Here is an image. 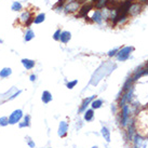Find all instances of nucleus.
Wrapping results in <instances>:
<instances>
[{
  "mask_svg": "<svg viewBox=\"0 0 148 148\" xmlns=\"http://www.w3.org/2000/svg\"><path fill=\"white\" fill-rule=\"evenodd\" d=\"M132 82H133V80H132V78H130V79L124 83V86H123V90H129V88H130V86H131Z\"/></svg>",
  "mask_w": 148,
  "mask_h": 148,
  "instance_id": "obj_28",
  "label": "nucleus"
},
{
  "mask_svg": "<svg viewBox=\"0 0 148 148\" xmlns=\"http://www.w3.org/2000/svg\"><path fill=\"white\" fill-rule=\"evenodd\" d=\"M147 65H148V62H147Z\"/></svg>",
  "mask_w": 148,
  "mask_h": 148,
  "instance_id": "obj_36",
  "label": "nucleus"
},
{
  "mask_svg": "<svg viewBox=\"0 0 148 148\" xmlns=\"http://www.w3.org/2000/svg\"><path fill=\"white\" fill-rule=\"evenodd\" d=\"M45 20V14L44 13H40V14H38L37 16L34 18V23L35 24H40V23H42Z\"/></svg>",
  "mask_w": 148,
  "mask_h": 148,
  "instance_id": "obj_20",
  "label": "nucleus"
},
{
  "mask_svg": "<svg viewBox=\"0 0 148 148\" xmlns=\"http://www.w3.org/2000/svg\"><path fill=\"white\" fill-rule=\"evenodd\" d=\"M102 105H103V101L102 99H94L92 101V103H91V106H92V109H99L102 107Z\"/></svg>",
  "mask_w": 148,
  "mask_h": 148,
  "instance_id": "obj_17",
  "label": "nucleus"
},
{
  "mask_svg": "<svg viewBox=\"0 0 148 148\" xmlns=\"http://www.w3.org/2000/svg\"><path fill=\"white\" fill-rule=\"evenodd\" d=\"M0 43H2V40H1V39H0Z\"/></svg>",
  "mask_w": 148,
  "mask_h": 148,
  "instance_id": "obj_34",
  "label": "nucleus"
},
{
  "mask_svg": "<svg viewBox=\"0 0 148 148\" xmlns=\"http://www.w3.org/2000/svg\"><path fill=\"white\" fill-rule=\"evenodd\" d=\"M11 10L12 11H21V10H22V5H21L18 1H14V2L12 3Z\"/></svg>",
  "mask_w": 148,
  "mask_h": 148,
  "instance_id": "obj_22",
  "label": "nucleus"
},
{
  "mask_svg": "<svg viewBox=\"0 0 148 148\" xmlns=\"http://www.w3.org/2000/svg\"><path fill=\"white\" fill-rule=\"evenodd\" d=\"M68 130V123L66 121H61L60 126H59V136L65 137Z\"/></svg>",
  "mask_w": 148,
  "mask_h": 148,
  "instance_id": "obj_7",
  "label": "nucleus"
},
{
  "mask_svg": "<svg viewBox=\"0 0 148 148\" xmlns=\"http://www.w3.org/2000/svg\"><path fill=\"white\" fill-rule=\"evenodd\" d=\"M22 64H23V66L25 67V69L30 70V69H33L34 67H35V64H36V63H35V61L29 60V59H23Z\"/></svg>",
  "mask_w": 148,
  "mask_h": 148,
  "instance_id": "obj_10",
  "label": "nucleus"
},
{
  "mask_svg": "<svg viewBox=\"0 0 148 148\" xmlns=\"http://www.w3.org/2000/svg\"><path fill=\"white\" fill-rule=\"evenodd\" d=\"M61 33H62L61 29H57V30L54 33V35H53V39L56 40V41H59V40H60V37H61Z\"/></svg>",
  "mask_w": 148,
  "mask_h": 148,
  "instance_id": "obj_27",
  "label": "nucleus"
},
{
  "mask_svg": "<svg viewBox=\"0 0 148 148\" xmlns=\"http://www.w3.org/2000/svg\"><path fill=\"white\" fill-rule=\"evenodd\" d=\"M41 101L43 102L44 104H49L50 102L52 101V94L50 93L49 91H43L42 95H41Z\"/></svg>",
  "mask_w": 148,
  "mask_h": 148,
  "instance_id": "obj_13",
  "label": "nucleus"
},
{
  "mask_svg": "<svg viewBox=\"0 0 148 148\" xmlns=\"http://www.w3.org/2000/svg\"><path fill=\"white\" fill-rule=\"evenodd\" d=\"M121 116H122V119H121V124L124 126L128 122V116H129V107L128 105H123L122 106V112H121Z\"/></svg>",
  "mask_w": 148,
  "mask_h": 148,
  "instance_id": "obj_9",
  "label": "nucleus"
},
{
  "mask_svg": "<svg viewBox=\"0 0 148 148\" xmlns=\"http://www.w3.org/2000/svg\"><path fill=\"white\" fill-rule=\"evenodd\" d=\"M9 124V118L8 117H1L0 118V126H7Z\"/></svg>",
  "mask_w": 148,
  "mask_h": 148,
  "instance_id": "obj_23",
  "label": "nucleus"
},
{
  "mask_svg": "<svg viewBox=\"0 0 148 148\" xmlns=\"http://www.w3.org/2000/svg\"><path fill=\"white\" fill-rule=\"evenodd\" d=\"M24 117L22 109H15L11 115L9 116V124H16L20 123Z\"/></svg>",
  "mask_w": 148,
  "mask_h": 148,
  "instance_id": "obj_1",
  "label": "nucleus"
},
{
  "mask_svg": "<svg viewBox=\"0 0 148 148\" xmlns=\"http://www.w3.org/2000/svg\"><path fill=\"white\" fill-rule=\"evenodd\" d=\"M21 93H22V91H21V90H18V91H16V92H15L14 94H12L11 96H9L7 101H12V99H14L15 97H17V96H18V95H20Z\"/></svg>",
  "mask_w": 148,
  "mask_h": 148,
  "instance_id": "obj_24",
  "label": "nucleus"
},
{
  "mask_svg": "<svg viewBox=\"0 0 148 148\" xmlns=\"http://www.w3.org/2000/svg\"><path fill=\"white\" fill-rule=\"evenodd\" d=\"M137 1H141V2H144V3H145V2H148V0H137Z\"/></svg>",
  "mask_w": 148,
  "mask_h": 148,
  "instance_id": "obj_31",
  "label": "nucleus"
},
{
  "mask_svg": "<svg viewBox=\"0 0 148 148\" xmlns=\"http://www.w3.org/2000/svg\"><path fill=\"white\" fill-rule=\"evenodd\" d=\"M102 135L104 136V139L106 142H108V143L110 142V132L107 128H105L104 126V128L102 129Z\"/></svg>",
  "mask_w": 148,
  "mask_h": 148,
  "instance_id": "obj_19",
  "label": "nucleus"
},
{
  "mask_svg": "<svg viewBox=\"0 0 148 148\" xmlns=\"http://www.w3.org/2000/svg\"><path fill=\"white\" fill-rule=\"evenodd\" d=\"M132 51H133V48H132V47H124V48H122L121 50H119L118 53H117L118 61H121V62L126 61L129 59L130 53H131Z\"/></svg>",
  "mask_w": 148,
  "mask_h": 148,
  "instance_id": "obj_2",
  "label": "nucleus"
},
{
  "mask_svg": "<svg viewBox=\"0 0 148 148\" xmlns=\"http://www.w3.org/2000/svg\"><path fill=\"white\" fill-rule=\"evenodd\" d=\"M92 20H93L95 23L101 24V23H102V20H103V14H102V12L99 11V10H96V11L94 12L93 16H92Z\"/></svg>",
  "mask_w": 148,
  "mask_h": 148,
  "instance_id": "obj_15",
  "label": "nucleus"
},
{
  "mask_svg": "<svg viewBox=\"0 0 148 148\" xmlns=\"http://www.w3.org/2000/svg\"><path fill=\"white\" fill-rule=\"evenodd\" d=\"M142 10V5L138 3V2H135V3H132L130 6V9H129V14L131 16H135L137 15L139 12Z\"/></svg>",
  "mask_w": 148,
  "mask_h": 148,
  "instance_id": "obj_5",
  "label": "nucleus"
},
{
  "mask_svg": "<svg viewBox=\"0 0 148 148\" xmlns=\"http://www.w3.org/2000/svg\"><path fill=\"white\" fill-rule=\"evenodd\" d=\"M78 83V80H72V81H69L67 83V88L68 89H74L76 87V84Z\"/></svg>",
  "mask_w": 148,
  "mask_h": 148,
  "instance_id": "obj_26",
  "label": "nucleus"
},
{
  "mask_svg": "<svg viewBox=\"0 0 148 148\" xmlns=\"http://www.w3.org/2000/svg\"><path fill=\"white\" fill-rule=\"evenodd\" d=\"M35 38V33H34L32 29H28L26 34H25V36H24V40L28 42V41H30V40H33Z\"/></svg>",
  "mask_w": 148,
  "mask_h": 148,
  "instance_id": "obj_18",
  "label": "nucleus"
},
{
  "mask_svg": "<svg viewBox=\"0 0 148 148\" xmlns=\"http://www.w3.org/2000/svg\"><path fill=\"white\" fill-rule=\"evenodd\" d=\"M21 21H22L23 23H25V25H26V26H29V25L34 22L33 14H32L29 11L23 12L22 15H21Z\"/></svg>",
  "mask_w": 148,
  "mask_h": 148,
  "instance_id": "obj_3",
  "label": "nucleus"
},
{
  "mask_svg": "<svg viewBox=\"0 0 148 148\" xmlns=\"http://www.w3.org/2000/svg\"><path fill=\"white\" fill-rule=\"evenodd\" d=\"M130 1H133V0H130Z\"/></svg>",
  "mask_w": 148,
  "mask_h": 148,
  "instance_id": "obj_35",
  "label": "nucleus"
},
{
  "mask_svg": "<svg viewBox=\"0 0 148 148\" xmlns=\"http://www.w3.org/2000/svg\"><path fill=\"white\" fill-rule=\"evenodd\" d=\"M79 3L77 1H69L65 6V12L66 13H74L79 10Z\"/></svg>",
  "mask_w": 148,
  "mask_h": 148,
  "instance_id": "obj_4",
  "label": "nucleus"
},
{
  "mask_svg": "<svg viewBox=\"0 0 148 148\" xmlns=\"http://www.w3.org/2000/svg\"><path fill=\"white\" fill-rule=\"evenodd\" d=\"M36 75H30V77H29V80H30V81H32V82H34V81H35V80H36Z\"/></svg>",
  "mask_w": 148,
  "mask_h": 148,
  "instance_id": "obj_30",
  "label": "nucleus"
},
{
  "mask_svg": "<svg viewBox=\"0 0 148 148\" xmlns=\"http://www.w3.org/2000/svg\"><path fill=\"white\" fill-rule=\"evenodd\" d=\"M71 39V34L69 32H62L61 33L60 41L62 43H67L69 42V40Z\"/></svg>",
  "mask_w": 148,
  "mask_h": 148,
  "instance_id": "obj_11",
  "label": "nucleus"
},
{
  "mask_svg": "<svg viewBox=\"0 0 148 148\" xmlns=\"http://www.w3.org/2000/svg\"><path fill=\"white\" fill-rule=\"evenodd\" d=\"M118 51H119V49H114V50H110L109 52H108V56H114V55H116L117 53H118Z\"/></svg>",
  "mask_w": 148,
  "mask_h": 148,
  "instance_id": "obj_29",
  "label": "nucleus"
},
{
  "mask_svg": "<svg viewBox=\"0 0 148 148\" xmlns=\"http://www.w3.org/2000/svg\"><path fill=\"white\" fill-rule=\"evenodd\" d=\"M144 148H145V147H144Z\"/></svg>",
  "mask_w": 148,
  "mask_h": 148,
  "instance_id": "obj_37",
  "label": "nucleus"
},
{
  "mask_svg": "<svg viewBox=\"0 0 148 148\" xmlns=\"http://www.w3.org/2000/svg\"><path fill=\"white\" fill-rule=\"evenodd\" d=\"M92 148H99V147H97V146H93Z\"/></svg>",
  "mask_w": 148,
  "mask_h": 148,
  "instance_id": "obj_32",
  "label": "nucleus"
},
{
  "mask_svg": "<svg viewBox=\"0 0 148 148\" xmlns=\"http://www.w3.org/2000/svg\"><path fill=\"white\" fill-rule=\"evenodd\" d=\"M12 74V69L10 67H5L0 70V78H7L9 76H11Z\"/></svg>",
  "mask_w": 148,
  "mask_h": 148,
  "instance_id": "obj_16",
  "label": "nucleus"
},
{
  "mask_svg": "<svg viewBox=\"0 0 148 148\" xmlns=\"http://www.w3.org/2000/svg\"><path fill=\"white\" fill-rule=\"evenodd\" d=\"M106 3H107V0H97L95 2V8L96 9H103L106 7Z\"/></svg>",
  "mask_w": 148,
  "mask_h": 148,
  "instance_id": "obj_21",
  "label": "nucleus"
},
{
  "mask_svg": "<svg viewBox=\"0 0 148 148\" xmlns=\"http://www.w3.org/2000/svg\"><path fill=\"white\" fill-rule=\"evenodd\" d=\"M94 99H95V95L90 96V97H88V99H83L82 104H81L80 108H79V112H83V111H86V110H87V107L89 106V104H91L92 101H94Z\"/></svg>",
  "mask_w": 148,
  "mask_h": 148,
  "instance_id": "obj_8",
  "label": "nucleus"
},
{
  "mask_svg": "<svg viewBox=\"0 0 148 148\" xmlns=\"http://www.w3.org/2000/svg\"><path fill=\"white\" fill-rule=\"evenodd\" d=\"M92 1H93V2H96V1H97V0H92Z\"/></svg>",
  "mask_w": 148,
  "mask_h": 148,
  "instance_id": "obj_33",
  "label": "nucleus"
},
{
  "mask_svg": "<svg viewBox=\"0 0 148 148\" xmlns=\"http://www.w3.org/2000/svg\"><path fill=\"white\" fill-rule=\"evenodd\" d=\"M84 120L87 122H90V121L93 120L94 118V109H87L84 111V116H83Z\"/></svg>",
  "mask_w": 148,
  "mask_h": 148,
  "instance_id": "obj_14",
  "label": "nucleus"
},
{
  "mask_svg": "<svg viewBox=\"0 0 148 148\" xmlns=\"http://www.w3.org/2000/svg\"><path fill=\"white\" fill-rule=\"evenodd\" d=\"M21 121L22 122L18 123L20 128H28V126H30V116L29 115H25Z\"/></svg>",
  "mask_w": 148,
  "mask_h": 148,
  "instance_id": "obj_12",
  "label": "nucleus"
},
{
  "mask_svg": "<svg viewBox=\"0 0 148 148\" xmlns=\"http://www.w3.org/2000/svg\"><path fill=\"white\" fill-rule=\"evenodd\" d=\"M26 139H27V144L28 146L30 148H35V146H36V144H35V142H34L33 139L30 138L29 136H26Z\"/></svg>",
  "mask_w": 148,
  "mask_h": 148,
  "instance_id": "obj_25",
  "label": "nucleus"
},
{
  "mask_svg": "<svg viewBox=\"0 0 148 148\" xmlns=\"http://www.w3.org/2000/svg\"><path fill=\"white\" fill-rule=\"evenodd\" d=\"M93 9V5L92 3H88L81 7V9H79V16L80 17H87L88 13Z\"/></svg>",
  "mask_w": 148,
  "mask_h": 148,
  "instance_id": "obj_6",
  "label": "nucleus"
}]
</instances>
